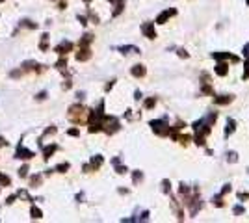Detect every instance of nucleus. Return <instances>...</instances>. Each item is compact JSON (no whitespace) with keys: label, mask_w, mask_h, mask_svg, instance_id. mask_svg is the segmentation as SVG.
Returning <instances> with one entry per match:
<instances>
[{"label":"nucleus","mask_w":249,"mask_h":223,"mask_svg":"<svg viewBox=\"0 0 249 223\" xmlns=\"http://www.w3.org/2000/svg\"><path fill=\"white\" fill-rule=\"evenodd\" d=\"M20 26H26V28H37V24L35 22H32V20H20Z\"/></svg>","instance_id":"b1692460"},{"label":"nucleus","mask_w":249,"mask_h":223,"mask_svg":"<svg viewBox=\"0 0 249 223\" xmlns=\"http://www.w3.org/2000/svg\"><path fill=\"white\" fill-rule=\"evenodd\" d=\"M91 41H93V35H91V33H86V35L80 39V47H87Z\"/></svg>","instance_id":"f3484780"},{"label":"nucleus","mask_w":249,"mask_h":223,"mask_svg":"<svg viewBox=\"0 0 249 223\" xmlns=\"http://www.w3.org/2000/svg\"><path fill=\"white\" fill-rule=\"evenodd\" d=\"M100 164H102V156H100V154H97V156H93V158H91V164H89L87 167H89V169H99V167H100Z\"/></svg>","instance_id":"9b49d317"},{"label":"nucleus","mask_w":249,"mask_h":223,"mask_svg":"<svg viewBox=\"0 0 249 223\" xmlns=\"http://www.w3.org/2000/svg\"><path fill=\"white\" fill-rule=\"evenodd\" d=\"M37 100H43V99H47V91H41V93H37V97H35Z\"/></svg>","instance_id":"72a5a7b5"},{"label":"nucleus","mask_w":249,"mask_h":223,"mask_svg":"<svg viewBox=\"0 0 249 223\" xmlns=\"http://www.w3.org/2000/svg\"><path fill=\"white\" fill-rule=\"evenodd\" d=\"M231 100H233L231 95H220V97H214V102H216V104H227V102H231Z\"/></svg>","instance_id":"4468645a"},{"label":"nucleus","mask_w":249,"mask_h":223,"mask_svg":"<svg viewBox=\"0 0 249 223\" xmlns=\"http://www.w3.org/2000/svg\"><path fill=\"white\" fill-rule=\"evenodd\" d=\"M56 149H58V145H50V147L43 149V158H45V160H48V158H50V154H52Z\"/></svg>","instance_id":"dca6fc26"},{"label":"nucleus","mask_w":249,"mask_h":223,"mask_svg":"<svg viewBox=\"0 0 249 223\" xmlns=\"http://www.w3.org/2000/svg\"><path fill=\"white\" fill-rule=\"evenodd\" d=\"M84 115H86V108L76 104V106H71L69 108V119L74 123V125H80L84 121Z\"/></svg>","instance_id":"f257e3e1"},{"label":"nucleus","mask_w":249,"mask_h":223,"mask_svg":"<svg viewBox=\"0 0 249 223\" xmlns=\"http://www.w3.org/2000/svg\"><path fill=\"white\" fill-rule=\"evenodd\" d=\"M119 52H123V54H138L140 52V48L138 47H132V45H127V47H119Z\"/></svg>","instance_id":"f8f14e48"},{"label":"nucleus","mask_w":249,"mask_h":223,"mask_svg":"<svg viewBox=\"0 0 249 223\" xmlns=\"http://www.w3.org/2000/svg\"><path fill=\"white\" fill-rule=\"evenodd\" d=\"M102 130L106 134H113L119 130V121L115 117H102Z\"/></svg>","instance_id":"f03ea898"},{"label":"nucleus","mask_w":249,"mask_h":223,"mask_svg":"<svg viewBox=\"0 0 249 223\" xmlns=\"http://www.w3.org/2000/svg\"><path fill=\"white\" fill-rule=\"evenodd\" d=\"M20 74H22V71H11V73H9V76H11V78H19Z\"/></svg>","instance_id":"7c9ffc66"},{"label":"nucleus","mask_w":249,"mask_h":223,"mask_svg":"<svg viewBox=\"0 0 249 223\" xmlns=\"http://www.w3.org/2000/svg\"><path fill=\"white\" fill-rule=\"evenodd\" d=\"M130 73H132V76H136V78H141V76H145V67H143V65H134Z\"/></svg>","instance_id":"9d476101"},{"label":"nucleus","mask_w":249,"mask_h":223,"mask_svg":"<svg viewBox=\"0 0 249 223\" xmlns=\"http://www.w3.org/2000/svg\"><path fill=\"white\" fill-rule=\"evenodd\" d=\"M9 182H11L9 177H6L4 173H0V184H2V186H9Z\"/></svg>","instance_id":"393cba45"},{"label":"nucleus","mask_w":249,"mask_h":223,"mask_svg":"<svg viewBox=\"0 0 249 223\" xmlns=\"http://www.w3.org/2000/svg\"><path fill=\"white\" fill-rule=\"evenodd\" d=\"M246 2H247V4H249V0H246Z\"/></svg>","instance_id":"37998d69"},{"label":"nucleus","mask_w":249,"mask_h":223,"mask_svg":"<svg viewBox=\"0 0 249 223\" xmlns=\"http://www.w3.org/2000/svg\"><path fill=\"white\" fill-rule=\"evenodd\" d=\"M19 175H20V177H26V175H28V166H22V167L19 169Z\"/></svg>","instance_id":"bb28decb"},{"label":"nucleus","mask_w":249,"mask_h":223,"mask_svg":"<svg viewBox=\"0 0 249 223\" xmlns=\"http://www.w3.org/2000/svg\"><path fill=\"white\" fill-rule=\"evenodd\" d=\"M234 127H236V121L234 119H229L227 121V127H225V136H231L234 132Z\"/></svg>","instance_id":"2eb2a0df"},{"label":"nucleus","mask_w":249,"mask_h":223,"mask_svg":"<svg viewBox=\"0 0 249 223\" xmlns=\"http://www.w3.org/2000/svg\"><path fill=\"white\" fill-rule=\"evenodd\" d=\"M67 169H69V164H67V162H65V164H58V166H56V171H58V173H65Z\"/></svg>","instance_id":"4be33fe9"},{"label":"nucleus","mask_w":249,"mask_h":223,"mask_svg":"<svg viewBox=\"0 0 249 223\" xmlns=\"http://www.w3.org/2000/svg\"><path fill=\"white\" fill-rule=\"evenodd\" d=\"M244 56H249V43L244 47Z\"/></svg>","instance_id":"58836bf2"},{"label":"nucleus","mask_w":249,"mask_h":223,"mask_svg":"<svg viewBox=\"0 0 249 223\" xmlns=\"http://www.w3.org/2000/svg\"><path fill=\"white\" fill-rule=\"evenodd\" d=\"M238 199H249V194H244V192H240V194H238Z\"/></svg>","instance_id":"c9c22d12"},{"label":"nucleus","mask_w":249,"mask_h":223,"mask_svg":"<svg viewBox=\"0 0 249 223\" xmlns=\"http://www.w3.org/2000/svg\"><path fill=\"white\" fill-rule=\"evenodd\" d=\"M56 67H58L60 71H63V69H65V60H60V61L56 63Z\"/></svg>","instance_id":"c756f323"},{"label":"nucleus","mask_w":249,"mask_h":223,"mask_svg":"<svg viewBox=\"0 0 249 223\" xmlns=\"http://www.w3.org/2000/svg\"><path fill=\"white\" fill-rule=\"evenodd\" d=\"M73 50V43L71 41H63V43H60L58 47H56V52L58 54H67V52H71Z\"/></svg>","instance_id":"0eeeda50"},{"label":"nucleus","mask_w":249,"mask_h":223,"mask_svg":"<svg viewBox=\"0 0 249 223\" xmlns=\"http://www.w3.org/2000/svg\"><path fill=\"white\" fill-rule=\"evenodd\" d=\"M179 56H184V58H188V52H186V50H179Z\"/></svg>","instance_id":"a19ab883"},{"label":"nucleus","mask_w":249,"mask_h":223,"mask_svg":"<svg viewBox=\"0 0 249 223\" xmlns=\"http://www.w3.org/2000/svg\"><path fill=\"white\" fill-rule=\"evenodd\" d=\"M212 58H214V60H218V61L227 60V58H231L233 61H238V58H236V56H231L229 52H214V54H212Z\"/></svg>","instance_id":"6e6552de"},{"label":"nucleus","mask_w":249,"mask_h":223,"mask_svg":"<svg viewBox=\"0 0 249 223\" xmlns=\"http://www.w3.org/2000/svg\"><path fill=\"white\" fill-rule=\"evenodd\" d=\"M227 192H231V186H229V184H227V186H225V188H223V190H221V195H225V194H227Z\"/></svg>","instance_id":"4c0bfd02"},{"label":"nucleus","mask_w":249,"mask_h":223,"mask_svg":"<svg viewBox=\"0 0 249 223\" xmlns=\"http://www.w3.org/2000/svg\"><path fill=\"white\" fill-rule=\"evenodd\" d=\"M151 127H153V130H154L158 136H167V134L171 132L169 125H166V123H164V121H160V119H156V121H151Z\"/></svg>","instance_id":"7ed1b4c3"},{"label":"nucleus","mask_w":249,"mask_h":223,"mask_svg":"<svg viewBox=\"0 0 249 223\" xmlns=\"http://www.w3.org/2000/svg\"><path fill=\"white\" fill-rule=\"evenodd\" d=\"M154 104H156V99H154V97H153V99H147V100H145V108H153Z\"/></svg>","instance_id":"a878e982"},{"label":"nucleus","mask_w":249,"mask_h":223,"mask_svg":"<svg viewBox=\"0 0 249 223\" xmlns=\"http://www.w3.org/2000/svg\"><path fill=\"white\" fill-rule=\"evenodd\" d=\"M162 190H164V194H169V181L162 182Z\"/></svg>","instance_id":"cd10ccee"},{"label":"nucleus","mask_w":249,"mask_h":223,"mask_svg":"<svg viewBox=\"0 0 249 223\" xmlns=\"http://www.w3.org/2000/svg\"><path fill=\"white\" fill-rule=\"evenodd\" d=\"M175 13H177L175 9H164V11L156 17V22H158V24H166V20H167L169 17H173Z\"/></svg>","instance_id":"423d86ee"},{"label":"nucleus","mask_w":249,"mask_h":223,"mask_svg":"<svg viewBox=\"0 0 249 223\" xmlns=\"http://www.w3.org/2000/svg\"><path fill=\"white\" fill-rule=\"evenodd\" d=\"M69 136H78V128H71L69 130Z\"/></svg>","instance_id":"e433bc0d"},{"label":"nucleus","mask_w":249,"mask_h":223,"mask_svg":"<svg viewBox=\"0 0 249 223\" xmlns=\"http://www.w3.org/2000/svg\"><path fill=\"white\" fill-rule=\"evenodd\" d=\"M227 160L229 162H236V153H229L227 154Z\"/></svg>","instance_id":"2f4dec72"},{"label":"nucleus","mask_w":249,"mask_h":223,"mask_svg":"<svg viewBox=\"0 0 249 223\" xmlns=\"http://www.w3.org/2000/svg\"><path fill=\"white\" fill-rule=\"evenodd\" d=\"M227 73H229V65L220 61V63H218V67H216V74H220V76H225Z\"/></svg>","instance_id":"ddd939ff"},{"label":"nucleus","mask_w":249,"mask_h":223,"mask_svg":"<svg viewBox=\"0 0 249 223\" xmlns=\"http://www.w3.org/2000/svg\"><path fill=\"white\" fill-rule=\"evenodd\" d=\"M33 156V153L30 151V149H24L22 145H19L17 147V153H15V158H20V160H30Z\"/></svg>","instance_id":"20e7f679"},{"label":"nucleus","mask_w":249,"mask_h":223,"mask_svg":"<svg viewBox=\"0 0 249 223\" xmlns=\"http://www.w3.org/2000/svg\"><path fill=\"white\" fill-rule=\"evenodd\" d=\"M115 166H117V169H115L117 173H121V175H123V173H127V167H125V166H119V164H115Z\"/></svg>","instance_id":"473e14b6"},{"label":"nucleus","mask_w":249,"mask_h":223,"mask_svg":"<svg viewBox=\"0 0 249 223\" xmlns=\"http://www.w3.org/2000/svg\"><path fill=\"white\" fill-rule=\"evenodd\" d=\"M78 20H80L82 24H87V22H86V17H82V15H78Z\"/></svg>","instance_id":"ea45409f"},{"label":"nucleus","mask_w":249,"mask_h":223,"mask_svg":"<svg viewBox=\"0 0 249 223\" xmlns=\"http://www.w3.org/2000/svg\"><path fill=\"white\" fill-rule=\"evenodd\" d=\"M234 214H236V216L244 214V207H242V205H236V207H234Z\"/></svg>","instance_id":"c85d7f7f"},{"label":"nucleus","mask_w":249,"mask_h":223,"mask_svg":"<svg viewBox=\"0 0 249 223\" xmlns=\"http://www.w3.org/2000/svg\"><path fill=\"white\" fill-rule=\"evenodd\" d=\"M0 2H2V0H0Z\"/></svg>","instance_id":"c03bdc74"},{"label":"nucleus","mask_w":249,"mask_h":223,"mask_svg":"<svg viewBox=\"0 0 249 223\" xmlns=\"http://www.w3.org/2000/svg\"><path fill=\"white\" fill-rule=\"evenodd\" d=\"M30 212H32V218H35V220H39V218L43 216V214H41V210H39L37 207H32V208H30Z\"/></svg>","instance_id":"412c9836"},{"label":"nucleus","mask_w":249,"mask_h":223,"mask_svg":"<svg viewBox=\"0 0 249 223\" xmlns=\"http://www.w3.org/2000/svg\"><path fill=\"white\" fill-rule=\"evenodd\" d=\"M84 2H91V0H84Z\"/></svg>","instance_id":"79ce46f5"},{"label":"nucleus","mask_w":249,"mask_h":223,"mask_svg":"<svg viewBox=\"0 0 249 223\" xmlns=\"http://www.w3.org/2000/svg\"><path fill=\"white\" fill-rule=\"evenodd\" d=\"M132 181H134V184L141 182V181H143V173H141V171H134V175H132Z\"/></svg>","instance_id":"aec40b11"},{"label":"nucleus","mask_w":249,"mask_h":223,"mask_svg":"<svg viewBox=\"0 0 249 223\" xmlns=\"http://www.w3.org/2000/svg\"><path fill=\"white\" fill-rule=\"evenodd\" d=\"M39 184H41V177L39 175H33L30 179V186H39Z\"/></svg>","instance_id":"5701e85b"},{"label":"nucleus","mask_w":249,"mask_h":223,"mask_svg":"<svg viewBox=\"0 0 249 223\" xmlns=\"http://www.w3.org/2000/svg\"><path fill=\"white\" fill-rule=\"evenodd\" d=\"M39 48L45 52L47 48H48V33H45L43 37H41V43H39Z\"/></svg>","instance_id":"a211bd4d"},{"label":"nucleus","mask_w":249,"mask_h":223,"mask_svg":"<svg viewBox=\"0 0 249 223\" xmlns=\"http://www.w3.org/2000/svg\"><path fill=\"white\" fill-rule=\"evenodd\" d=\"M141 32H143L145 37H149V39H154V37H156V32H154V24H153V22H145V24L141 26Z\"/></svg>","instance_id":"39448f33"},{"label":"nucleus","mask_w":249,"mask_h":223,"mask_svg":"<svg viewBox=\"0 0 249 223\" xmlns=\"http://www.w3.org/2000/svg\"><path fill=\"white\" fill-rule=\"evenodd\" d=\"M89 58H91V50L86 48V47H82V50L76 54V60H78V61H86V60H89Z\"/></svg>","instance_id":"1a4fd4ad"},{"label":"nucleus","mask_w":249,"mask_h":223,"mask_svg":"<svg viewBox=\"0 0 249 223\" xmlns=\"http://www.w3.org/2000/svg\"><path fill=\"white\" fill-rule=\"evenodd\" d=\"M244 67H246V73H244V78H249V60L246 61V65H244Z\"/></svg>","instance_id":"f704fd0d"},{"label":"nucleus","mask_w":249,"mask_h":223,"mask_svg":"<svg viewBox=\"0 0 249 223\" xmlns=\"http://www.w3.org/2000/svg\"><path fill=\"white\" fill-rule=\"evenodd\" d=\"M35 65H37V63L32 61V60H30V61H24V63H22V71H32V69L35 71Z\"/></svg>","instance_id":"6ab92c4d"}]
</instances>
